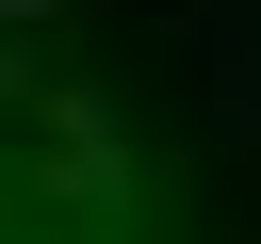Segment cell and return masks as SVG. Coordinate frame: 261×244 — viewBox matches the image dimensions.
<instances>
[{
	"label": "cell",
	"instance_id": "6da1fadb",
	"mask_svg": "<svg viewBox=\"0 0 261 244\" xmlns=\"http://www.w3.org/2000/svg\"><path fill=\"white\" fill-rule=\"evenodd\" d=\"M0 244H163V211H147L98 98L0 81Z\"/></svg>",
	"mask_w": 261,
	"mask_h": 244
}]
</instances>
